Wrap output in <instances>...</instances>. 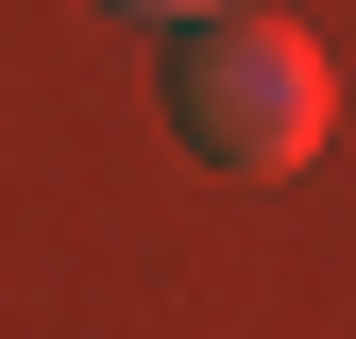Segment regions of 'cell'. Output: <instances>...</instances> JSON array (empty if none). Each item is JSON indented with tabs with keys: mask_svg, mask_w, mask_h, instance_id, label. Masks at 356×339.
Listing matches in <instances>:
<instances>
[{
	"mask_svg": "<svg viewBox=\"0 0 356 339\" xmlns=\"http://www.w3.org/2000/svg\"><path fill=\"white\" fill-rule=\"evenodd\" d=\"M170 102H187V153H220V170H305L323 153V51L289 17H254V0L187 34Z\"/></svg>",
	"mask_w": 356,
	"mask_h": 339,
	"instance_id": "obj_1",
	"label": "cell"
},
{
	"mask_svg": "<svg viewBox=\"0 0 356 339\" xmlns=\"http://www.w3.org/2000/svg\"><path fill=\"white\" fill-rule=\"evenodd\" d=\"M119 17H187V34H204V17H238V0H119Z\"/></svg>",
	"mask_w": 356,
	"mask_h": 339,
	"instance_id": "obj_2",
	"label": "cell"
}]
</instances>
